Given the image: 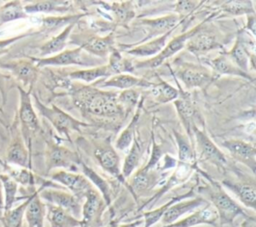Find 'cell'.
Segmentation results:
<instances>
[{
    "mask_svg": "<svg viewBox=\"0 0 256 227\" xmlns=\"http://www.w3.org/2000/svg\"><path fill=\"white\" fill-rule=\"evenodd\" d=\"M117 96L116 92L102 91L93 86H82L73 91L72 101L83 113L112 118L124 112Z\"/></svg>",
    "mask_w": 256,
    "mask_h": 227,
    "instance_id": "1",
    "label": "cell"
},
{
    "mask_svg": "<svg viewBox=\"0 0 256 227\" xmlns=\"http://www.w3.org/2000/svg\"><path fill=\"white\" fill-rule=\"evenodd\" d=\"M197 172L208 181L205 186L199 188V192L203 195L201 197L215 209L218 216L219 227L232 225L238 216L245 217L248 215L244 208L224 190V187H222L219 182L212 179L201 169Z\"/></svg>",
    "mask_w": 256,
    "mask_h": 227,
    "instance_id": "2",
    "label": "cell"
},
{
    "mask_svg": "<svg viewBox=\"0 0 256 227\" xmlns=\"http://www.w3.org/2000/svg\"><path fill=\"white\" fill-rule=\"evenodd\" d=\"M19 92V109L17 120L20 124V132L26 147L31 153L32 138L40 130V123L32 104V89H24L20 85H15Z\"/></svg>",
    "mask_w": 256,
    "mask_h": 227,
    "instance_id": "3",
    "label": "cell"
},
{
    "mask_svg": "<svg viewBox=\"0 0 256 227\" xmlns=\"http://www.w3.org/2000/svg\"><path fill=\"white\" fill-rule=\"evenodd\" d=\"M31 96L34 99L33 102L39 114L43 116L45 119H47L51 123V125L56 129V131L60 135L66 137L68 140H70V134L73 131L80 130V127L82 126H87V123L81 122L73 118L72 116H70L54 104L51 107L44 105L34 93L31 94Z\"/></svg>",
    "mask_w": 256,
    "mask_h": 227,
    "instance_id": "4",
    "label": "cell"
},
{
    "mask_svg": "<svg viewBox=\"0 0 256 227\" xmlns=\"http://www.w3.org/2000/svg\"><path fill=\"white\" fill-rule=\"evenodd\" d=\"M192 132L200 160L214 165L219 170L226 171L228 167L226 155L216 146L205 131L200 129L197 125L193 126Z\"/></svg>",
    "mask_w": 256,
    "mask_h": 227,
    "instance_id": "5",
    "label": "cell"
},
{
    "mask_svg": "<svg viewBox=\"0 0 256 227\" xmlns=\"http://www.w3.org/2000/svg\"><path fill=\"white\" fill-rule=\"evenodd\" d=\"M81 158L79 155L59 144L47 141V148L45 153L46 172L49 173L51 170L56 168H62V170H70L72 172L77 171Z\"/></svg>",
    "mask_w": 256,
    "mask_h": 227,
    "instance_id": "6",
    "label": "cell"
},
{
    "mask_svg": "<svg viewBox=\"0 0 256 227\" xmlns=\"http://www.w3.org/2000/svg\"><path fill=\"white\" fill-rule=\"evenodd\" d=\"M171 72L187 88H206L215 78V75L206 67L188 62L177 63Z\"/></svg>",
    "mask_w": 256,
    "mask_h": 227,
    "instance_id": "7",
    "label": "cell"
},
{
    "mask_svg": "<svg viewBox=\"0 0 256 227\" xmlns=\"http://www.w3.org/2000/svg\"><path fill=\"white\" fill-rule=\"evenodd\" d=\"M83 49L81 47H77L72 50H64L55 55L38 58V57H30V59L35 63V65L40 67L45 66H67V65H80V66H95L98 62H96L95 58H86L82 53Z\"/></svg>",
    "mask_w": 256,
    "mask_h": 227,
    "instance_id": "8",
    "label": "cell"
},
{
    "mask_svg": "<svg viewBox=\"0 0 256 227\" xmlns=\"http://www.w3.org/2000/svg\"><path fill=\"white\" fill-rule=\"evenodd\" d=\"M202 25H203V23H201V24L195 26L194 28L190 29L189 31L182 33L181 35L173 38L168 44L165 45V47L156 56L152 57L151 59L133 63L134 69H141V68H149V69L152 68L153 69V68L160 66L167 58H170L175 53L179 52L182 48H184L187 40L190 37H192L198 30H200L202 28Z\"/></svg>",
    "mask_w": 256,
    "mask_h": 227,
    "instance_id": "9",
    "label": "cell"
},
{
    "mask_svg": "<svg viewBox=\"0 0 256 227\" xmlns=\"http://www.w3.org/2000/svg\"><path fill=\"white\" fill-rule=\"evenodd\" d=\"M50 180L63 185L80 201L85 199L86 195L94 189V186L83 174L75 173L72 171H56L50 174Z\"/></svg>",
    "mask_w": 256,
    "mask_h": 227,
    "instance_id": "10",
    "label": "cell"
},
{
    "mask_svg": "<svg viewBox=\"0 0 256 227\" xmlns=\"http://www.w3.org/2000/svg\"><path fill=\"white\" fill-rule=\"evenodd\" d=\"M39 197L47 204L65 209L77 219L81 217V201L69 192L55 188H43L39 191Z\"/></svg>",
    "mask_w": 256,
    "mask_h": 227,
    "instance_id": "11",
    "label": "cell"
},
{
    "mask_svg": "<svg viewBox=\"0 0 256 227\" xmlns=\"http://www.w3.org/2000/svg\"><path fill=\"white\" fill-rule=\"evenodd\" d=\"M161 173L159 170L146 169L143 166L136 170L125 183L135 199L147 195L159 182Z\"/></svg>",
    "mask_w": 256,
    "mask_h": 227,
    "instance_id": "12",
    "label": "cell"
},
{
    "mask_svg": "<svg viewBox=\"0 0 256 227\" xmlns=\"http://www.w3.org/2000/svg\"><path fill=\"white\" fill-rule=\"evenodd\" d=\"M5 162L9 165L32 169L31 153L26 147L20 129L15 123L12 126V138L6 151Z\"/></svg>",
    "mask_w": 256,
    "mask_h": 227,
    "instance_id": "13",
    "label": "cell"
},
{
    "mask_svg": "<svg viewBox=\"0 0 256 227\" xmlns=\"http://www.w3.org/2000/svg\"><path fill=\"white\" fill-rule=\"evenodd\" d=\"M0 68L8 70L12 77L21 82L23 87H28V89H33L39 74V68L30 58L0 61Z\"/></svg>",
    "mask_w": 256,
    "mask_h": 227,
    "instance_id": "14",
    "label": "cell"
},
{
    "mask_svg": "<svg viewBox=\"0 0 256 227\" xmlns=\"http://www.w3.org/2000/svg\"><path fill=\"white\" fill-rule=\"evenodd\" d=\"M105 207L106 204L100 193L95 188L91 190L86 195L82 205L81 220L83 222V227H99Z\"/></svg>",
    "mask_w": 256,
    "mask_h": 227,
    "instance_id": "15",
    "label": "cell"
},
{
    "mask_svg": "<svg viewBox=\"0 0 256 227\" xmlns=\"http://www.w3.org/2000/svg\"><path fill=\"white\" fill-rule=\"evenodd\" d=\"M222 146L229 151L234 160L245 165L251 170L253 175L255 174L256 149L254 144L240 139H228L222 142Z\"/></svg>",
    "mask_w": 256,
    "mask_h": 227,
    "instance_id": "16",
    "label": "cell"
},
{
    "mask_svg": "<svg viewBox=\"0 0 256 227\" xmlns=\"http://www.w3.org/2000/svg\"><path fill=\"white\" fill-rule=\"evenodd\" d=\"M222 187L229 189L238 200L247 208L255 210L256 208V185L255 180L252 179H239L231 180L224 179L220 183Z\"/></svg>",
    "mask_w": 256,
    "mask_h": 227,
    "instance_id": "17",
    "label": "cell"
},
{
    "mask_svg": "<svg viewBox=\"0 0 256 227\" xmlns=\"http://www.w3.org/2000/svg\"><path fill=\"white\" fill-rule=\"evenodd\" d=\"M199 169L200 168L198 166H193V165H189V164H182V163L176 162V169L170 175L168 180L161 186V188L151 198H149L146 202H144L140 206L139 209L142 210L145 207L155 204L159 200V198L162 197L167 191H169L170 189L174 188L175 186H177L181 183H184L186 180L189 179V177L193 174L194 171H198Z\"/></svg>",
    "mask_w": 256,
    "mask_h": 227,
    "instance_id": "18",
    "label": "cell"
},
{
    "mask_svg": "<svg viewBox=\"0 0 256 227\" xmlns=\"http://www.w3.org/2000/svg\"><path fill=\"white\" fill-rule=\"evenodd\" d=\"M198 225H210L213 227H219L217 213L211 204L207 203L193 211L188 216L179 219L170 225L161 227H195Z\"/></svg>",
    "mask_w": 256,
    "mask_h": 227,
    "instance_id": "19",
    "label": "cell"
},
{
    "mask_svg": "<svg viewBox=\"0 0 256 227\" xmlns=\"http://www.w3.org/2000/svg\"><path fill=\"white\" fill-rule=\"evenodd\" d=\"M94 157L104 171L117 178L121 183L125 184V181L121 176L119 155L110 144H104L97 147L94 150Z\"/></svg>",
    "mask_w": 256,
    "mask_h": 227,
    "instance_id": "20",
    "label": "cell"
},
{
    "mask_svg": "<svg viewBox=\"0 0 256 227\" xmlns=\"http://www.w3.org/2000/svg\"><path fill=\"white\" fill-rule=\"evenodd\" d=\"M179 95L177 99H175L174 105L176 107L178 116L186 130L188 139L194 144L193 142V132L192 128L194 125H197L195 122V116H196V110L193 105V102L191 101V98L188 94H186L181 87L179 86Z\"/></svg>",
    "mask_w": 256,
    "mask_h": 227,
    "instance_id": "21",
    "label": "cell"
},
{
    "mask_svg": "<svg viewBox=\"0 0 256 227\" xmlns=\"http://www.w3.org/2000/svg\"><path fill=\"white\" fill-rule=\"evenodd\" d=\"M207 203L208 202L200 196V197H194L192 199H185L173 204L167 209V211L163 214L162 218L160 219L162 226L170 225L178 221L185 214L189 212H193Z\"/></svg>",
    "mask_w": 256,
    "mask_h": 227,
    "instance_id": "22",
    "label": "cell"
},
{
    "mask_svg": "<svg viewBox=\"0 0 256 227\" xmlns=\"http://www.w3.org/2000/svg\"><path fill=\"white\" fill-rule=\"evenodd\" d=\"M219 46L220 43L216 35L213 32L207 31L203 28L198 30L192 37H190L185 44L186 49L194 55L204 54L218 48Z\"/></svg>",
    "mask_w": 256,
    "mask_h": 227,
    "instance_id": "23",
    "label": "cell"
},
{
    "mask_svg": "<svg viewBox=\"0 0 256 227\" xmlns=\"http://www.w3.org/2000/svg\"><path fill=\"white\" fill-rule=\"evenodd\" d=\"M180 21V16L176 14H169L155 19H143L140 23L147 28V37L145 40H148L152 37H159L174 30L175 26H177Z\"/></svg>",
    "mask_w": 256,
    "mask_h": 227,
    "instance_id": "24",
    "label": "cell"
},
{
    "mask_svg": "<svg viewBox=\"0 0 256 227\" xmlns=\"http://www.w3.org/2000/svg\"><path fill=\"white\" fill-rule=\"evenodd\" d=\"M45 188L43 185L36 189L31 197V200L25 210V219L28 227H44L46 218V203L39 197V191Z\"/></svg>",
    "mask_w": 256,
    "mask_h": 227,
    "instance_id": "25",
    "label": "cell"
},
{
    "mask_svg": "<svg viewBox=\"0 0 256 227\" xmlns=\"http://www.w3.org/2000/svg\"><path fill=\"white\" fill-rule=\"evenodd\" d=\"M145 151L144 141L140 137H134L131 148L124 160L123 166L121 168V176L126 183V179H128L134 171L139 167V164L142 160L143 154Z\"/></svg>",
    "mask_w": 256,
    "mask_h": 227,
    "instance_id": "26",
    "label": "cell"
},
{
    "mask_svg": "<svg viewBox=\"0 0 256 227\" xmlns=\"http://www.w3.org/2000/svg\"><path fill=\"white\" fill-rule=\"evenodd\" d=\"M46 219L48 220L50 227H83L81 219L75 218L65 209L47 203Z\"/></svg>",
    "mask_w": 256,
    "mask_h": 227,
    "instance_id": "27",
    "label": "cell"
},
{
    "mask_svg": "<svg viewBox=\"0 0 256 227\" xmlns=\"http://www.w3.org/2000/svg\"><path fill=\"white\" fill-rule=\"evenodd\" d=\"M102 87H115L123 90L132 89L134 87H151L153 83L144 78L135 77L128 73L113 75L101 83Z\"/></svg>",
    "mask_w": 256,
    "mask_h": 227,
    "instance_id": "28",
    "label": "cell"
},
{
    "mask_svg": "<svg viewBox=\"0 0 256 227\" xmlns=\"http://www.w3.org/2000/svg\"><path fill=\"white\" fill-rule=\"evenodd\" d=\"M0 164L5 170L4 173L10 176L14 181H16L18 185L21 184L22 186H25V187H34L39 181L41 182L43 180L37 177L32 172V169L9 165L6 162H3L2 160H0Z\"/></svg>",
    "mask_w": 256,
    "mask_h": 227,
    "instance_id": "29",
    "label": "cell"
},
{
    "mask_svg": "<svg viewBox=\"0 0 256 227\" xmlns=\"http://www.w3.org/2000/svg\"><path fill=\"white\" fill-rule=\"evenodd\" d=\"M173 133H174V136L177 142V147H178L177 160H176L177 163L198 166L194 144L188 139V137H185L180 132L173 130Z\"/></svg>",
    "mask_w": 256,
    "mask_h": 227,
    "instance_id": "30",
    "label": "cell"
},
{
    "mask_svg": "<svg viewBox=\"0 0 256 227\" xmlns=\"http://www.w3.org/2000/svg\"><path fill=\"white\" fill-rule=\"evenodd\" d=\"M74 25H75V23H69L58 35L54 36L53 38H51L50 40H48L47 42L42 44L38 48L39 55L41 56V58L61 52L64 49V47L66 46L67 40L69 38V35H70Z\"/></svg>",
    "mask_w": 256,
    "mask_h": 227,
    "instance_id": "31",
    "label": "cell"
},
{
    "mask_svg": "<svg viewBox=\"0 0 256 227\" xmlns=\"http://www.w3.org/2000/svg\"><path fill=\"white\" fill-rule=\"evenodd\" d=\"M208 64L218 75H233L246 79H250L251 77L248 72H244L239 67H237L227 54H220L211 60Z\"/></svg>",
    "mask_w": 256,
    "mask_h": 227,
    "instance_id": "32",
    "label": "cell"
},
{
    "mask_svg": "<svg viewBox=\"0 0 256 227\" xmlns=\"http://www.w3.org/2000/svg\"><path fill=\"white\" fill-rule=\"evenodd\" d=\"M194 195V188H191L189 191H187L184 194H180L178 196L172 197L168 202H166L165 204H163L162 206L155 208L153 210L150 211H145L143 212L142 216H143V223H144V227H152L154 224H156L158 221H160V219L162 218L163 214L167 211V209L172 206L173 204L188 199L190 197H192Z\"/></svg>",
    "mask_w": 256,
    "mask_h": 227,
    "instance_id": "33",
    "label": "cell"
},
{
    "mask_svg": "<svg viewBox=\"0 0 256 227\" xmlns=\"http://www.w3.org/2000/svg\"><path fill=\"white\" fill-rule=\"evenodd\" d=\"M79 167H81L83 175L90 181V183L93 186L97 187L98 192L100 193L101 197L103 198L106 206H110L112 190H111L109 183L104 178H102L98 173H96L91 167L86 165L83 161H81Z\"/></svg>",
    "mask_w": 256,
    "mask_h": 227,
    "instance_id": "34",
    "label": "cell"
},
{
    "mask_svg": "<svg viewBox=\"0 0 256 227\" xmlns=\"http://www.w3.org/2000/svg\"><path fill=\"white\" fill-rule=\"evenodd\" d=\"M114 45V36L109 34L105 37H92L84 42L80 47L96 56L106 57L109 53L112 52Z\"/></svg>",
    "mask_w": 256,
    "mask_h": 227,
    "instance_id": "35",
    "label": "cell"
},
{
    "mask_svg": "<svg viewBox=\"0 0 256 227\" xmlns=\"http://www.w3.org/2000/svg\"><path fill=\"white\" fill-rule=\"evenodd\" d=\"M172 32H173V30L165 33L164 35L156 37L150 41H147L144 44H141V45H138L131 49H128V50H126V52L130 55H135V56H139V57L152 56V55L156 56L165 47L166 41Z\"/></svg>",
    "mask_w": 256,
    "mask_h": 227,
    "instance_id": "36",
    "label": "cell"
},
{
    "mask_svg": "<svg viewBox=\"0 0 256 227\" xmlns=\"http://www.w3.org/2000/svg\"><path fill=\"white\" fill-rule=\"evenodd\" d=\"M227 55L234 62V64L244 72H247V69L249 68V62H251L252 68L254 69V58L249 57V51L245 46V41L243 40L242 35L237 37L233 48L230 52L227 53Z\"/></svg>",
    "mask_w": 256,
    "mask_h": 227,
    "instance_id": "37",
    "label": "cell"
},
{
    "mask_svg": "<svg viewBox=\"0 0 256 227\" xmlns=\"http://www.w3.org/2000/svg\"><path fill=\"white\" fill-rule=\"evenodd\" d=\"M71 2L67 1H36L24 5V11L29 14L66 12L71 7Z\"/></svg>",
    "mask_w": 256,
    "mask_h": 227,
    "instance_id": "38",
    "label": "cell"
},
{
    "mask_svg": "<svg viewBox=\"0 0 256 227\" xmlns=\"http://www.w3.org/2000/svg\"><path fill=\"white\" fill-rule=\"evenodd\" d=\"M33 194V193H32ZM32 194L28 195L23 203L15 208H11L2 213V223L4 227H22L25 210L31 200Z\"/></svg>",
    "mask_w": 256,
    "mask_h": 227,
    "instance_id": "39",
    "label": "cell"
},
{
    "mask_svg": "<svg viewBox=\"0 0 256 227\" xmlns=\"http://www.w3.org/2000/svg\"><path fill=\"white\" fill-rule=\"evenodd\" d=\"M28 17L29 15L24 11V5L20 1H9L0 7V24Z\"/></svg>",
    "mask_w": 256,
    "mask_h": 227,
    "instance_id": "40",
    "label": "cell"
},
{
    "mask_svg": "<svg viewBox=\"0 0 256 227\" xmlns=\"http://www.w3.org/2000/svg\"><path fill=\"white\" fill-rule=\"evenodd\" d=\"M109 76H112V74L107 64L102 66H95V67L84 69V70H76L68 74V77L71 79L82 80L87 83H91L96 79L103 78V77L106 78Z\"/></svg>",
    "mask_w": 256,
    "mask_h": 227,
    "instance_id": "41",
    "label": "cell"
},
{
    "mask_svg": "<svg viewBox=\"0 0 256 227\" xmlns=\"http://www.w3.org/2000/svg\"><path fill=\"white\" fill-rule=\"evenodd\" d=\"M151 88V94L155 101L159 103H167L177 99L179 91L172 87L170 84L158 77V82L153 83Z\"/></svg>",
    "mask_w": 256,
    "mask_h": 227,
    "instance_id": "42",
    "label": "cell"
},
{
    "mask_svg": "<svg viewBox=\"0 0 256 227\" xmlns=\"http://www.w3.org/2000/svg\"><path fill=\"white\" fill-rule=\"evenodd\" d=\"M0 182L2 185V190H4V210L3 211H7L11 209L14 203L18 200L17 198L18 183L5 173H0Z\"/></svg>",
    "mask_w": 256,
    "mask_h": 227,
    "instance_id": "43",
    "label": "cell"
},
{
    "mask_svg": "<svg viewBox=\"0 0 256 227\" xmlns=\"http://www.w3.org/2000/svg\"><path fill=\"white\" fill-rule=\"evenodd\" d=\"M107 65L111 71L112 76L134 71L133 63L130 60L123 58L121 54L115 49H113L110 53V58Z\"/></svg>",
    "mask_w": 256,
    "mask_h": 227,
    "instance_id": "44",
    "label": "cell"
},
{
    "mask_svg": "<svg viewBox=\"0 0 256 227\" xmlns=\"http://www.w3.org/2000/svg\"><path fill=\"white\" fill-rule=\"evenodd\" d=\"M140 107L137 110V113L133 116V118L131 119L130 123L128 124V126L122 131V133L120 134V136L118 137V139L116 140L115 143V147L119 150H126L133 142V139L135 137V129H136V125L137 122L139 120V115H140Z\"/></svg>",
    "mask_w": 256,
    "mask_h": 227,
    "instance_id": "45",
    "label": "cell"
},
{
    "mask_svg": "<svg viewBox=\"0 0 256 227\" xmlns=\"http://www.w3.org/2000/svg\"><path fill=\"white\" fill-rule=\"evenodd\" d=\"M81 15H73V16H65V17H45L42 19L41 30L46 32H51L56 28L60 27L63 23H68V21L76 22Z\"/></svg>",
    "mask_w": 256,
    "mask_h": 227,
    "instance_id": "46",
    "label": "cell"
},
{
    "mask_svg": "<svg viewBox=\"0 0 256 227\" xmlns=\"http://www.w3.org/2000/svg\"><path fill=\"white\" fill-rule=\"evenodd\" d=\"M250 2H225L222 5V8L225 12L230 13V14H235V15H240L244 13L253 14L255 13L252 5H250Z\"/></svg>",
    "mask_w": 256,
    "mask_h": 227,
    "instance_id": "47",
    "label": "cell"
},
{
    "mask_svg": "<svg viewBox=\"0 0 256 227\" xmlns=\"http://www.w3.org/2000/svg\"><path fill=\"white\" fill-rule=\"evenodd\" d=\"M138 95V92L132 88L124 90L117 96V100L121 105L123 111H126L127 109H132L137 104Z\"/></svg>",
    "mask_w": 256,
    "mask_h": 227,
    "instance_id": "48",
    "label": "cell"
},
{
    "mask_svg": "<svg viewBox=\"0 0 256 227\" xmlns=\"http://www.w3.org/2000/svg\"><path fill=\"white\" fill-rule=\"evenodd\" d=\"M113 12L119 22H126L133 17V11L130 2H125L122 4H114L112 6Z\"/></svg>",
    "mask_w": 256,
    "mask_h": 227,
    "instance_id": "49",
    "label": "cell"
},
{
    "mask_svg": "<svg viewBox=\"0 0 256 227\" xmlns=\"http://www.w3.org/2000/svg\"><path fill=\"white\" fill-rule=\"evenodd\" d=\"M162 155H163L162 147L160 145H158L156 143V141L153 139V147H152L151 156H150L148 162L143 167L146 169H154L155 166L159 163Z\"/></svg>",
    "mask_w": 256,
    "mask_h": 227,
    "instance_id": "50",
    "label": "cell"
},
{
    "mask_svg": "<svg viewBox=\"0 0 256 227\" xmlns=\"http://www.w3.org/2000/svg\"><path fill=\"white\" fill-rule=\"evenodd\" d=\"M12 85L11 75L5 74L0 70V94L2 98V104L5 105L7 102L8 91Z\"/></svg>",
    "mask_w": 256,
    "mask_h": 227,
    "instance_id": "51",
    "label": "cell"
},
{
    "mask_svg": "<svg viewBox=\"0 0 256 227\" xmlns=\"http://www.w3.org/2000/svg\"><path fill=\"white\" fill-rule=\"evenodd\" d=\"M30 33L29 32H26V33H23V34H20V35H16V36H13V37H9V38H5V39H1L0 40V56H2L4 53L7 52L8 48L13 45L14 43H16L18 40L26 37V36H29Z\"/></svg>",
    "mask_w": 256,
    "mask_h": 227,
    "instance_id": "52",
    "label": "cell"
},
{
    "mask_svg": "<svg viewBox=\"0 0 256 227\" xmlns=\"http://www.w3.org/2000/svg\"><path fill=\"white\" fill-rule=\"evenodd\" d=\"M196 4L197 2L194 1H179L176 4L175 11L180 14V18L182 19L183 15H188L195 9V7L197 6Z\"/></svg>",
    "mask_w": 256,
    "mask_h": 227,
    "instance_id": "53",
    "label": "cell"
},
{
    "mask_svg": "<svg viewBox=\"0 0 256 227\" xmlns=\"http://www.w3.org/2000/svg\"><path fill=\"white\" fill-rule=\"evenodd\" d=\"M240 227H256V219L254 216L247 215L244 217V220L242 221Z\"/></svg>",
    "mask_w": 256,
    "mask_h": 227,
    "instance_id": "54",
    "label": "cell"
},
{
    "mask_svg": "<svg viewBox=\"0 0 256 227\" xmlns=\"http://www.w3.org/2000/svg\"><path fill=\"white\" fill-rule=\"evenodd\" d=\"M248 29L252 32V34H255V14H249L248 15Z\"/></svg>",
    "mask_w": 256,
    "mask_h": 227,
    "instance_id": "55",
    "label": "cell"
},
{
    "mask_svg": "<svg viewBox=\"0 0 256 227\" xmlns=\"http://www.w3.org/2000/svg\"><path fill=\"white\" fill-rule=\"evenodd\" d=\"M4 210V198H3V190H2V185L0 182V215L3 213Z\"/></svg>",
    "mask_w": 256,
    "mask_h": 227,
    "instance_id": "56",
    "label": "cell"
}]
</instances>
